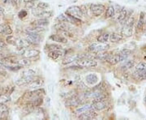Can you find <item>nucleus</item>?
I'll return each instance as SVG.
<instances>
[{
	"mask_svg": "<svg viewBox=\"0 0 146 120\" xmlns=\"http://www.w3.org/2000/svg\"><path fill=\"white\" fill-rule=\"evenodd\" d=\"M145 60H146V55H145Z\"/></svg>",
	"mask_w": 146,
	"mask_h": 120,
	"instance_id": "obj_51",
	"label": "nucleus"
},
{
	"mask_svg": "<svg viewBox=\"0 0 146 120\" xmlns=\"http://www.w3.org/2000/svg\"><path fill=\"white\" fill-rule=\"evenodd\" d=\"M3 67H5V66H4V64L2 63V62H0V68H3Z\"/></svg>",
	"mask_w": 146,
	"mask_h": 120,
	"instance_id": "obj_48",
	"label": "nucleus"
},
{
	"mask_svg": "<svg viewBox=\"0 0 146 120\" xmlns=\"http://www.w3.org/2000/svg\"><path fill=\"white\" fill-rule=\"evenodd\" d=\"M109 46L103 42H98V43H93L90 46L89 50L93 52H102L106 50Z\"/></svg>",
	"mask_w": 146,
	"mask_h": 120,
	"instance_id": "obj_5",
	"label": "nucleus"
},
{
	"mask_svg": "<svg viewBox=\"0 0 146 120\" xmlns=\"http://www.w3.org/2000/svg\"><path fill=\"white\" fill-rule=\"evenodd\" d=\"M32 14L33 16L40 17V18H46V17H50L51 16L50 11H47L45 9L38 7L36 8H32Z\"/></svg>",
	"mask_w": 146,
	"mask_h": 120,
	"instance_id": "obj_4",
	"label": "nucleus"
},
{
	"mask_svg": "<svg viewBox=\"0 0 146 120\" xmlns=\"http://www.w3.org/2000/svg\"><path fill=\"white\" fill-rule=\"evenodd\" d=\"M123 38V36L121 35V34H119V33H116V32H114V33H111L110 35V41L113 43H115V42H120L122 39Z\"/></svg>",
	"mask_w": 146,
	"mask_h": 120,
	"instance_id": "obj_21",
	"label": "nucleus"
},
{
	"mask_svg": "<svg viewBox=\"0 0 146 120\" xmlns=\"http://www.w3.org/2000/svg\"><path fill=\"white\" fill-rule=\"evenodd\" d=\"M115 14V7L113 6H109L108 8L106 9V18H110L113 17Z\"/></svg>",
	"mask_w": 146,
	"mask_h": 120,
	"instance_id": "obj_28",
	"label": "nucleus"
},
{
	"mask_svg": "<svg viewBox=\"0 0 146 120\" xmlns=\"http://www.w3.org/2000/svg\"><path fill=\"white\" fill-rule=\"evenodd\" d=\"M131 53V51L130 50H127V49H123V50H121L119 54L120 58V62L127 59V58L130 56Z\"/></svg>",
	"mask_w": 146,
	"mask_h": 120,
	"instance_id": "obj_22",
	"label": "nucleus"
},
{
	"mask_svg": "<svg viewBox=\"0 0 146 120\" xmlns=\"http://www.w3.org/2000/svg\"><path fill=\"white\" fill-rule=\"evenodd\" d=\"M49 25V22L47 21L46 19H45V18H40L39 20H37V21H34L33 22V25H34V26H39V27H44V26H46Z\"/></svg>",
	"mask_w": 146,
	"mask_h": 120,
	"instance_id": "obj_26",
	"label": "nucleus"
},
{
	"mask_svg": "<svg viewBox=\"0 0 146 120\" xmlns=\"http://www.w3.org/2000/svg\"><path fill=\"white\" fill-rule=\"evenodd\" d=\"M38 7H41V8H43V9H46L47 7H49V4L46 3H44V2H40L37 5Z\"/></svg>",
	"mask_w": 146,
	"mask_h": 120,
	"instance_id": "obj_40",
	"label": "nucleus"
},
{
	"mask_svg": "<svg viewBox=\"0 0 146 120\" xmlns=\"http://www.w3.org/2000/svg\"><path fill=\"white\" fill-rule=\"evenodd\" d=\"M48 102V105H50V97H47V99H46V103Z\"/></svg>",
	"mask_w": 146,
	"mask_h": 120,
	"instance_id": "obj_49",
	"label": "nucleus"
},
{
	"mask_svg": "<svg viewBox=\"0 0 146 120\" xmlns=\"http://www.w3.org/2000/svg\"><path fill=\"white\" fill-rule=\"evenodd\" d=\"M1 2L3 3H7L8 2H10V0H1Z\"/></svg>",
	"mask_w": 146,
	"mask_h": 120,
	"instance_id": "obj_46",
	"label": "nucleus"
},
{
	"mask_svg": "<svg viewBox=\"0 0 146 120\" xmlns=\"http://www.w3.org/2000/svg\"><path fill=\"white\" fill-rule=\"evenodd\" d=\"M26 32V39H28L29 42H31L32 44H37L41 42L42 37L39 35V33L36 32Z\"/></svg>",
	"mask_w": 146,
	"mask_h": 120,
	"instance_id": "obj_7",
	"label": "nucleus"
},
{
	"mask_svg": "<svg viewBox=\"0 0 146 120\" xmlns=\"http://www.w3.org/2000/svg\"><path fill=\"white\" fill-rule=\"evenodd\" d=\"M11 101L10 95L8 94H1L0 95V104H6Z\"/></svg>",
	"mask_w": 146,
	"mask_h": 120,
	"instance_id": "obj_31",
	"label": "nucleus"
},
{
	"mask_svg": "<svg viewBox=\"0 0 146 120\" xmlns=\"http://www.w3.org/2000/svg\"><path fill=\"white\" fill-rule=\"evenodd\" d=\"M50 39L54 42H59V43H67L68 42L67 38L62 37V36H59V35H51L50 37Z\"/></svg>",
	"mask_w": 146,
	"mask_h": 120,
	"instance_id": "obj_24",
	"label": "nucleus"
},
{
	"mask_svg": "<svg viewBox=\"0 0 146 120\" xmlns=\"http://www.w3.org/2000/svg\"><path fill=\"white\" fill-rule=\"evenodd\" d=\"M121 33L123 37H129L132 35V26L125 25L121 30Z\"/></svg>",
	"mask_w": 146,
	"mask_h": 120,
	"instance_id": "obj_18",
	"label": "nucleus"
},
{
	"mask_svg": "<svg viewBox=\"0 0 146 120\" xmlns=\"http://www.w3.org/2000/svg\"><path fill=\"white\" fill-rule=\"evenodd\" d=\"M7 48V44L2 39H0V50Z\"/></svg>",
	"mask_w": 146,
	"mask_h": 120,
	"instance_id": "obj_42",
	"label": "nucleus"
},
{
	"mask_svg": "<svg viewBox=\"0 0 146 120\" xmlns=\"http://www.w3.org/2000/svg\"><path fill=\"white\" fill-rule=\"evenodd\" d=\"M96 117H97L96 112L94 110H91L80 114V116H79V119H93Z\"/></svg>",
	"mask_w": 146,
	"mask_h": 120,
	"instance_id": "obj_10",
	"label": "nucleus"
},
{
	"mask_svg": "<svg viewBox=\"0 0 146 120\" xmlns=\"http://www.w3.org/2000/svg\"><path fill=\"white\" fill-rule=\"evenodd\" d=\"M33 80H34L33 76H22L21 78L18 79L16 80V85H18V86L29 85Z\"/></svg>",
	"mask_w": 146,
	"mask_h": 120,
	"instance_id": "obj_8",
	"label": "nucleus"
},
{
	"mask_svg": "<svg viewBox=\"0 0 146 120\" xmlns=\"http://www.w3.org/2000/svg\"><path fill=\"white\" fill-rule=\"evenodd\" d=\"M33 1H35V0H24V2L27 3H29V2H33Z\"/></svg>",
	"mask_w": 146,
	"mask_h": 120,
	"instance_id": "obj_47",
	"label": "nucleus"
},
{
	"mask_svg": "<svg viewBox=\"0 0 146 120\" xmlns=\"http://www.w3.org/2000/svg\"><path fill=\"white\" fill-rule=\"evenodd\" d=\"M44 84V80L42 79H38L36 80H33L31 83L29 84V88L30 89H38V88H41L42 85Z\"/></svg>",
	"mask_w": 146,
	"mask_h": 120,
	"instance_id": "obj_14",
	"label": "nucleus"
},
{
	"mask_svg": "<svg viewBox=\"0 0 146 120\" xmlns=\"http://www.w3.org/2000/svg\"><path fill=\"white\" fill-rule=\"evenodd\" d=\"M34 75H35V72L31 69H28L22 72V76H34Z\"/></svg>",
	"mask_w": 146,
	"mask_h": 120,
	"instance_id": "obj_36",
	"label": "nucleus"
},
{
	"mask_svg": "<svg viewBox=\"0 0 146 120\" xmlns=\"http://www.w3.org/2000/svg\"><path fill=\"white\" fill-rule=\"evenodd\" d=\"M8 108L5 104H0V119H6L8 115Z\"/></svg>",
	"mask_w": 146,
	"mask_h": 120,
	"instance_id": "obj_20",
	"label": "nucleus"
},
{
	"mask_svg": "<svg viewBox=\"0 0 146 120\" xmlns=\"http://www.w3.org/2000/svg\"><path fill=\"white\" fill-rule=\"evenodd\" d=\"M21 55H22L24 58H34L36 56H38L40 51L35 50V49H21V50L20 51Z\"/></svg>",
	"mask_w": 146,
	"mask_h": 120,
	"instance_id": "obj_3",
	"label": "nucleus"
},
{
	"mask_svg": "<svg viewBox=\"0 0 146 120\" xmlns=\"http://www.w3.org/2000/svg\"><path fill=\"white\" fill-rule=\"evenodd\" d=\"M136 70L138 71H143L146 70V62H141L136 65Z\"/></svg>",
	"mask_w": 146,
	"mask_h": 120,
	"instance_id": "obj_37",
	"label": "nucleus"
},
{
	"mask_svg": "<svg viewBox=\"0 0 146 120\" xmlns=\"http://www.w3.org/2000/svg\"><path fill=\"white\" fill-rule=\"evenodd\" d=\"M105 6L102 4H92L90 6L91 13L95 16H101L105 11Z\"/></svg>",
	"mask_w": 146,
	"mask_h": 120,
	"instance_id": "obj_6",
	"label": "nucleus"
},
{
	"mask_svg": "<svg viewBox=\"0 0 146 120\" xmlns=\"http://www.w3.org/2000/svg\"><path fill=\"white\" fill-rule=\"evenodd\" d=\"M16 39L14 37H12V36H9V37H7V43H9V44H11V45H14L15 46V43H16Z\"/></svg>",
	"mask_w": 146,
	"mask_h": 120,
	"instance_id": "obj_39",
	"label": "nucleus"
},
{
	"mask_svg": "<svg viewBox=\"0 0 146 120\" xmlns=\"http://www.w3.org/2000/svg\"><path fill=\"white\" fill-rule=\"evenodd\" d=\"M144 25H145V14L143 12H141V16H140V19H139V21L137 22V25H136L137 29H139V30L142 29Z\"/></svg>",
	"mask_w": 146,
	"mask_h": 120,
	"instance_id": "obj_27",
	"label": "nucleus"
},
{
	"mask_svg": "<svg viewBox=\"0 0 146 120\" xmlns=\"http://www.w3.org/2000/svg\"><path fill=\"white\" fill-rule=\"evenodd\" d=\"M145 103H146V96H145Z\"/></svg>",
	"mask_w": 146,
	"mask_h": 120,
	"instance_id": "obj_50",
	"label": "nucleus"
},
{
	"mask_svg": "<svg viewBox=\"0 0 146 120\" xmlns=\"http://www.w3.org/2000/svg\"><path fill=\"white\" fill-rule=\"evenodd\" d=\"M76 63L80 67H86V68H93L97 66V62L92 59V58H79L76 61Z\"/></svg>",
	"mask_w": 146,
	"mask_h": 120,
	"instance_id": "obj_2",
	"label": "nucleus"
},
{
	"mask_svg": "<svg viewBox=\"0 0 146 120\" xmlns=\"http://www.w3.org/2000/svg\"><path fill=\"white\" fill-rule=\"evenodd\" d=\"M133 77L137 80H146V70H143V71H138L136 70L133 73Z\"/></svg>",
	"mask_w": 146,
	"mask_h": 120,
	"instance_id": "obj_16",
	"label": "nucleus"
},
{
	"mask_svg": "<svg viewBox=\"0 0 146 120\" xmlns=\"http://www.w3.org/2000/svg\"><path fill=\"white\" fill-rule=\"evenodd\" d=\"M93 108H94V105L93 104H86V105H84L82 106H80V107H78L76 110V113H77V114H82V113H84V112H86V111H89V110H93Z\"/></svg>",
	"mask_w": 146,
	"mask_h": 120,
	"instance_id": "obj_17",
	"label": "nucleus"
},
{
	"mask_svg": "<svg viewBox=\"0 0 146 120\" xmlns=\"http://www.w3.org/2000/svg\"><path fill=\"white\" fill-rule=\"evenodd\" d=\"M85 80H86L87 83L94 85V84H97L98 82V76L96 74H89L88 76H86Z\"/></svg>",
	"mask_w": 146,
	"mask_h": 120,
	"instance_id": "obj_15",
	"label": "nucleus"
},
{
	"mask_svg": "<svg viewBox=\"0 0 146 120\" xmlns=\"http://www.w3.org/2000/svg\"><path fill=\"white\" fill-rule=\"evenodd\" d=\"M135 65V61L133 60H129V61H127L125 63L122 65V68L123 70H127V69H130V68H133Z\"/></svg>",
	"mask_w": 146,
	"mask_h": 120,
	"instance_id": "obj_33",
	"label": "nucleus"
},
{
	"mask_svg": "<svg viewBox=\"0 0 146 120\" xmlns=\"http://www.w3.org/2000/svg\"><path fill=\"white\" fill-rule=\"evenodd\" d=\"M10 2L13 4V5L15 6L17 4V2H18V0H10Z\"/></svg>",
	"mask_w": 146,
	"mask_h": 120,
	"instance_id": "obj_45",
	"label": "nucleus"
},
{
	"mask_svg": "<svg viewBox=\"0 0 146 120\" xmlns=\"http://www.w3.org/2000/svg\"><path fill=\"white\" fill-rule=\"evenodd\" d=\"M66 14L73 16L75 18H77V19H80L84 16V13L81 10V8L80 7H77V6H72V7L68 8V10L66 11Z\"/></svg>",
	"mask_w": 146,
	"mask_h": 120,
	"instance_id": "obj_1",
	"label": "nucleus"
},
{
	"mask_svg": "<svg viewBox=\"0 0 146 120\" xmlns=\"http://www.w3.org/2000/svg\"><path fill=\"white\" fill-rule=\"evenodd\" d=\"M68 101L69 102L66 101V105H78L80 103V101L76 97H72V99L68 100Z\"/></svg>",
	"mask_w": 146,
	"mask_h": 120,
	"instance_id": "obj_35",
	"label": "nucleus"
},
{
	"mask_svg": "<svg viewBox=\"0 0 146 120\" xmlns=\"http://www.w3.org/2000/svg\"><path fill=\"white\" fill-rule=\"evenodd\" d=\"M41 90L40 89H36V90H34V91H31V92H29L25 94V97H26L28 100H31V101H33V100L36 99L37 97H39L41 96Z\"/></svg>",
	"mask_w": 146,
	"mask_h": 120,
	"instance_id": "obj_11",
	"label": "nucleus"
},
{
	"mask_svg": "<svg viewBox=\"0 0 146 120\" xmlns=\"http://www.w3.org/2000/svg\"><path fill=\"white\" fill-rule=\"evenodd\" d=\"M17 64L21 65L22 67H29V66L31 65V61H30L29 58H23V59L18 60V61H17Z\"/></svg>",
	"mask_w": 146,
	"mask_h": 120,
	"instance_id": "obj_30",
	"label": "nucleus"
},
{
	"mask_svg": "<svg viewBox=\"0 0 146 120\" xmlns=\"http://www.w3.org/2000/svg\"><path fill=\"white\" fill-rule=\"evenodd\" d=\"M61 55H62V52H60L58 50H52V51H50V52L49 53V54H48V56L50 58H52V59H57L59 57V56H61Z\"/></svg>",
	"mask_w": 146,
	"mask_h": 120,
	"instance_id": "obj_29",
	"label": "nucleus"
},
{
	"mask_svg": "<svg viewBox=\"0 0 146 120\" xmlns=\"http://www.w3.org/2000/svg\"><path fill=\"white\" fill-rule=\"evenodd\" d=\"M31 42H29L28 39H24V38H16L15 46L20 48V49H24L31 46Z\"/></svg>",
	"mask_w": 146,
	"mask_h": 120,
	"instance_id": "obj_9",
	"label": "nucleus"
},
{
	"mask_svg": "<svg viewBox=\"0 0 146 120\" xmlns=\"http://www.w3.org/2000/svg\"><path fill=\"white\" fill-rule=\"evenodd\" d=\"M80 57H81V55H80V54H74V55H72L70 57L66 58L63 61V63L64 65H66V64H69V63H72L74 61L76 62L77 59L80 58Z\"/></svg>",
	"mask_w": 146,
	"mask_h": 120,
	"instance_id": "obj_23",
	"label": "nucleus"
},
{
	"mask_svg": "<svg viewBox=\"0 0 146 120\" xmlns=\"http://www.w3.org/2000/svg\"><path fill=\"white\" fill-rule=\"evenodd\" d=\"M109 54L108 53H103V54H98V55H97V57L99 59H102V60H106L107 58L109 57Z\"/></svg>",
	"mask_w": 146,
	"mask_h": 120,
	"instance_id": "obj_38",
	"label": "nucleus"
},
{
	"mask_svg": "<svg viewBox=\"0 0 146 120\" xmlns=\"http://www.w3.org/2000/svg\"><path fill=\"white\" fill-rule=\"evenodd\" d=\"M27 15H28V13H27L26 11H25V10H22L21 11H20V13H19V16H20V18H24V17H25Z\"/></svg>",
	"mask_w": 146,
	"mask_h": 120,
	"instance_id": "obj_41",
	"label": "nucleus"
},
{
	"mask_svg": "<svg viewBox=\"0 0 146 120\" xmlns=\"http://www.w3.org/2000/svg\"><path fill=\"white\" fill-rule=\"evenodd\" d=\"M109 38H110L109 33H103V34L100 35L99 37H98V42L106 43V42L109 40Z\"/></svg>",
	"mask_w": 146,
	"mask_h": 120,
	"instance_id": "obj_34",
	"label": "nucleus"
},
{
	"mask_svg": "<svg viewBox=\"0 0 146 120\" xmlns=\"http://www.w3.org/2000/svg\"><path fill=\"white\" fill-rule=\"evenodd\" d=\"M45 31V29L43 27H39V26H33V27H29L25 29V32H36V33H39L41 32Z\"/></svg>",
	"mask_w": 146,
	"mask_h": 120,
	"instance_id": "obj_25",
	"label": "nucleus"
},
{
	"mask_svg": "<svg viewBox=\"0 0 146 120\" xmlns=\"http://www.w3.org/2000/svg\"><path fill=\"white\" fill-rule=\"evenodd\" d=\"M93 105L94 108L98 110H102L105 108H106V103L105 100H98V101H93Z\"/></svg>",
	"mask_w": 146,
	"mask_h": 120,
	"instance_id": "obj_12",
	"label": "nucleus"
},
{
	"mask_svg": "<svg viewBox=\"0 0 146 120\" xmlns=\"http://www.w3.org/2000/svg\"><path fill=\"white\" fill-rule=\"evenodd\" d=\"M3 14H4V8L2 6H0V16H3Z\"/></svg>",
	"mask_w": 146,
	"mask_h": 120,
	"instance_id": "obj_44",
	"label": "nucleus"
},
{
	"mask_svg": "<svg viewBox=\"0 0 146 120\" xmlns=\"http://www.w3.org/2000/svg\"><path fill=\"white\" fill-rule=\"evenodd\" d=\"M126 16H127V11H126L125 8H122L121 10L119 11V14H118V17H117V21H123L125 19Z\"/></svg>",
	"mask_w": 146,
	"mask_h": 120,
	"instance_id": "obj_32",
	"label": "nucleus"
},
{
	"mask_svg": "<svg viewBox=\"0 0 146 120\" xmlns=\"http://www.w3.org/2000/svg\"><path fill=\"white\" fill-rule=\"evenodd\" d=\"M34 4H35V3H34V1L33 2H29V3H26V7L27 8H33V7H34Z\"/></svg>",
	"mask_w": 146,
	"mask_h": 120,
	"instance_id": "obj_43",
	"label": "nucleus"
},
{
	"mask_svg": "<svg viewBox=\"0 0 146 120\" xmlns=\"http://www.w3.org/2000/svg\"><path fill=\"white\" fill-rule=\"evenodd\" d=\"M106 61H107L110 64H111V65H115V64H117L119 62H120V58L119 54H118L109 55V57L107 58Z\"/></svg>",
	"mask_w": 146,
	"mask_h": 120,
	"instance_id": "obj_19",
	"label": "nucleus"
},
{
	"mask_svg": "<svg viewBox=\"0 0 146 120\" xmlns=\"http://www.w3.org/2000/svg\"><path fill=\"white\" fill-rule=\"evenodd\" d=\"M12 33V29H11L10 25L3 24L0 25V34H4V35H11Z\"/></svg>",
	"mask_w": 146,
	"mask_h": 120,
	"instance_id": "obj_13",
	"label": "nucleus"
}]
</instances>
